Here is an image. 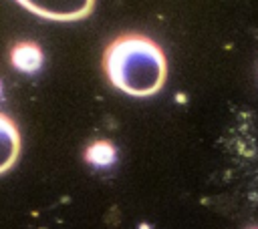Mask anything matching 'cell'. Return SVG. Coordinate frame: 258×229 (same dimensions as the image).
Here are the masks:
<instances>
[{"instance_id": "obj_1", "label": "cell", "mask_w": 258, "mask_h": 229, "mask_svg": "<svg viewBox=\"0 0 258 229\" xmlns=\"http://www.w3.org/2000/svg\"><path fill=\"white\" fill-rule=\"evenodd\" d=\"M103 68L115 88L137 98L157 94L167 78L161 46L143 34L117 36L105 48Z\"/></svg>"}, {"instance_id": "obj_2", "label": "cell", "mask_w": 258, "mask_h": 229, "mask_svg": "<svg viewBox=\"0 0 258 229\" xmlns=\"http://www.w3.org/2000/svg\"><path fill=\"white\" fill-rule=\"evenodd\" d=\"M24 10L52 22H79L85 20L93 8L95 0H16Z\"/></svg>"}, {"instance_id": "obj_3", "label": "cell", "mask_w": 258, "mask_h": 229, "mask_svg": "<svg viewBox=\"0 0 258 229\" xmlns=\"http://www.w3.org/2000/svg\"><path fill=\"white\" fill-rule=\"evenodd\" d=\"M20 155V133L16 123L0 112V175L10 171Z\"/></svg>"}, {"instance_id": "obj_4", "label": "cell", "mask_w": 258, "mask_h": 229, "mask_svg": "<svg viewBox=\"0 0 258 229\" xmlns=\"http://www.w3.org/2000/svg\"><path fill=\"white\" fill-rule=\"evenodd\" d=\"M10 62L20 72L32 74L42 66V50L34 42H20L10 52Z\"/></svg>"}, {"instance_id": "obj_5", "label": "cell", "mask_w": 258, "mask_h": 229, "mask_svg": "<svg viewBox=\"0 0 258 229\" xmlns=\"http://www.w3.org/2000/svg\"><path fill=\"white\" fill-rule=\"evenodd\" d=\"M85 159L91 165H99V167H109L115 161V147L109 141H97L93 143L87 151H85Z\"/></svg>"}, {"instance_id": "obj_6", "label": "cell", "mask_w": 258, "mask_h": 229, "mask_svg": "<svg viewBox=\"0 0 258 229\" xmlns=\"http://www.w3.org/2000/svg\"><path fill=\"white\" fill-rule=\"evenodd\" d=\"M0 90H2V88H0Z\"/></svg>"}]
</instances>
